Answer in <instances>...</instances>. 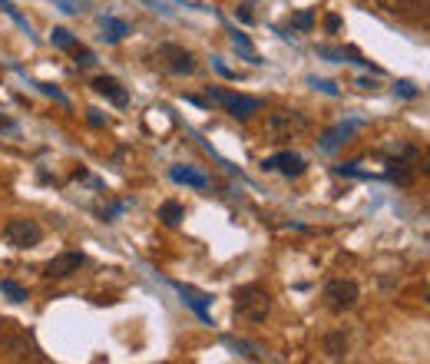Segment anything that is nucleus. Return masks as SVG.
<instances>
[{"instance_id": "nucleus-20", "label": "nucleus", "mask_w": 430, "mask_h": 364, "mask_svg": "<svg viewBox=\"0 0 430 364\" xmlns=\"http://www.w3.org/2000/svg\"><path fill=\"white\" fill-rule=\"evenodd\" d=\"M232 46H235L238 54H245V60H252V64H262L255 54V46H252V40H248L245 34H232Z\"/></svg>"}, {"instance_id": "nucleus-16", "label": "nucleus", "mask_w": 430, "mask_h": 364, "mask_svg": "<svg viewBox=\"0 0 430 364\" xmlns=\"http://www.w3.org/2000/svg\"><path fill=\"white\" fill-rule=\"evenodd\" d=\"M159 218H163V226L175 228V226H179V222L185 218V209H183V206H179L175 199H169V202H163V206H159Z\"/></svg>"}, {"instance_id": "nucleus-14", "label": "nucleus", "mask_w": 430, "mask_h": 364, "mask_svg": "<svg viewBox=\"0 0 430 364\" xmlns=\"http://www.w3.org/2000/svg\"><path fill=\"white\" fill-rule=\"evenodd\" d=\"M321 351H324V358H331V361H344V358H348V335H344V328L328 331L324 341H321Z\"/></svg>"}, {"instance_id": "nucleus-27", "label": "nucleus", "mask_w": 430, "mask_h": 364, "mask_svg": "<svg viewBox=\"0 0 430 364\" xmlns=\"http://www.w3.org/2000/svg\"><path fill=\"white\" fill-rule=\"evenodd\" d=\"M53 4H60V10H66V14H80L83 10V0H53Z\"/></svg>"}, {"instance_id": "nucleus-1", "label": "nucleus", "mask_w": 430, "mask_h": 364, "mask_svg": "<svg viewBox=\"0 0 430 364\" xmlns=\"http://www.w3.org/2000/svg\"><path fill=\"white\" fill-rule=\"evenodd\" d=\"M235 311L248 325H262L268 318V311H272V291L258 282L242 285V288H235Z\"/></svg>"}, {"instance_id": "nucleus-9", "label": "nucleus", "mask_w": 430, "mask_h": 364, "mask_svg": "<svg viewBox=\"0 0 430 364\" xmlns=\"http://www.w3.org/2000/svg\"><path fill=\"white\" fill-rule=\"evenodd\" d=\"M361 126H364V119H348V123H338V126L328 129V133L318 139V149H321V153H334V149L348 143V139L354 136Z\"/></svg>"}, {"instance_id": "nucleus-7", "label": "nucleus", "mask_w": 430, "mask_h": 364, "mask_svg": "<svg viewBox=\"0 0 430 364\" xmlns=\"http://www.w3.org/2000/svg\"><path fill=\"white\" fill-rule=\"evenodd\" d=\"M262 169L265 173H285V176H302L308 166H304V156H298L295 149H282V153L262 159Z\"/></svg>"}, {"instance_id": "nucleus-12", "label": "nucleus", "mask_w": 430, "mask_h": 364, "mask_svg": "<svg viewBox=\"0 0 430 364\" xmlns=\"http://www.w3.org/2000/svg\"><path fill=\"white\" fill-rule=\"evenodd\" d=\"M377 7H384L387 14H394V17L417 20L424 10H427V4H424V0H377Z\"/></svg>"}, {"instance_id": "nucleus-5", "label": "nucleus", "mask_w": 430, "mask_h": 364, "mask_svg": "<svg viewBox=\"0 0 430 364\" xmlns=\"http://www.w3.org/2000/svg\"><path fill=\"white\" fill-rule=\"evenodd\" d=\"M209 96L235 119H252L258 109H262V100H258V96H245V93H232V90H219V86H212Z\"/></svg>"}, {"instance_id": "nucleus-17", "label": "nucleus", "mask_w": 430, "mask_h": 364, "mask_svg": "<svg viewBox=\"0 0 430 364\" xmlns=\"http://www.w3.org/2000/svg\"><path fill=\"white\" fill-rule=\"evenodd\" d=\"M129 34V24L126 20H116V17H106L103 20V36L110 40V44H119L123 36Z\"/></svg>"}, {"instance_id": "nucleus-2", "label": "nucleus", "mask_w": 430, "mask_h": 364, "mask_svg": "<svg viewBox=\"0 0 430 364\" xmlns=\"http://www.w3.org/2000/svg\"><path fill=\"white\" fill-rule=\"evenodd\" d=\"M312 129V119L298 113V109H275L272 116L265 119V133L275 143H288V139H298Z\"/></svg>"}, {"instance_id": "nucleus-24", "label": "nucleus", "mask_w": 430, "mask_h": 364, "mask_svg": "<svg viewBox=\"0 0 430 364\" xmlns=\"http://www.w3.org/2000/svg\"><path fill=\"white\" fill-rule=\"evenodd\" d=\"M394 93H397V96H404V100H414V96H417V86H414L411 80H401L397 86H394Z\"/></svg>"}, {"instance_id": "nucleus-32", "label": "nucleus", "mask_w": 430, "mask_h": 364, "mask_svg": "<svg viewBox=\"0 0 430 364\" xmlns=\"http://www.w3.org/2000/svg\"><path fill=\"white\" fill-rule=\"evenodd\" d=\"M212 64H215V70H219V73H222V76H235V73H232V70H229V66L222 64V60H212Z\"/></svg>"}, {"instance_id": "nucleus-4", "label": "nucleus", "mask_w": 430, "mask_h": 364, "mask_svg": "<svg viewBox=\"0 0 430 364\" xmlns=\"http://www.w3.org/2000/svg\"><path fill=\"white\" fill-rule=\"evenodd\" d=\"M4 242L10 248H37L43 242V226L37 218H10L4 226Z\"/></svg>"}, {"instance_id": "nucleus-21", "label": "nucleus", "mask_w": 430, "mask_h": 364, "mask_svg": "<svg viewBox=\"0 0 430 364\" xmlns=\"http://www.w3.org/2000/svg\"><path fill=\"white\" fill-rule=\"evenodd\" d=\"M0 291H4V295H7L10 301H27V288H20L17 282H10V278H0Z\"/></svg>"}, {"instance_id": "nucleus-35", "label": "nucleus", "mask_w": 430, "mask_h": 364, "mask_svg": "<svg viewBox=\"0 0 430 364\" xmlns=\"http://www.w3.org/2000/svg\"><path fill=\"white\" fill-rule=\"evenodd\" d=\"M424 173L430 176V149H427V156H424Z\"/></svg>"}, {"instance_id": "nucleus-30", "label": "nucleus", "mask_w": 430, "mask_h": 364, "mask_svg": "<svg viewBox=\"0 0 430 364\" xmlns=\"http://www.w3.org/2000/svg\"><path fill=\"white\" fill-rule=\"evenodd\" d=\"M235 17L242 20V24H252V20H255V17H252V10H248V7H235Z\"/></svg>"}, {"instance_id": "nucleus-26", "label": "nucleus", "mask_w": 430, "mask_h": 364, "mask_svg": "<svg viewBox=\"0 0 430 364\" xmlns=\"http://www.w3.org/2000/svg\"><path fill=\"white\" fill-rule=\"evenodd\" d=\"M334 173H338V176H357V179H367V173H361V169H357L354 163H348V166H338Z\"/></svg>"}, {"instance_id": "nucleus-15", "label": "nucleus", "mask_w": 430, "mask_h": 364, "mask_svg": "<svg viewBox=\"0 0 430 364\" xmlns=\"http://www.w3.org/2000/svg\"><path fill=\"white\" fill-rule=\"evenodd\" d=\"M387 179H391V182H401V186H407V182L414 179L411 163H407V159H387Z\"/></svg>"}, {"instance_id": "nucleus-25", "label": "nucleus", "mask_w": 430, "mask_h": 364, "mask_svg": "<svg viewBox=\"0 0 430 364\" xmlns=\"http://www.w3.org/2000/svg\"><path fill=\"white\" fill-rule=\"evenodd\" d=\"M295 27H298V30H312L314 27V17L308 14V10H302V14H295Z\"/></svg>"}, {"instance_id": "nucleus-22", "label": "nucleus", "mask_w": 430, "mask_h": 364, "mask_svg": "<svg viewBox=\"0 0 430 364\" xmlns=\"http://www.w3.org/2000/svg\"><path fill=\"white\" fill-rule=\"evenodd\" d=\"M70 54H73L76 66H93V64H96V56H93V50H86V46H80V44H76L73 50H70Z\"/></svg>"}, {"instance_id": "nucleus-36", "label": "nucleus", "mask_w": 430, "mask_h": 364, "mask_svg": "<svg viewBox=\"0 0 430 364\" xmlns=\"http://www.w3.org/2000/svg\"><path fill=\"white\" fill-rule=\"evenodd\" d=\"M424 301L430 305V282H427V288H424Z\"/></svg>"}, {"instance_id": "nucleus-34", "label": "nucleus", "mask_w": 430, "mask_h": 364, "mask_svg": "<svg viewBox=\"0 0 430 364\" xmlns=\"http://www.w3.org/2000/svg\"><path fill=\"white\" fill-rule=\"evenodd\" d=\"M0 129H14V119H7L4 113H0Z\"/></svg>"}, {"instance_id": "nucleus-23", "label": "nucleus", "mask_w": 430, "mask_h": 364, "mask_svg": "<svg viewBox=\"0 0 430 364\" xmlns=\"http://www.w3.org/2000/svg\"><path fill=\"white\" fill-rule=\"evenodd\" d=\"M308 83H312V86H314V90H321V93H328V96H338V86H334V83H331V80H318V76H312V80H308Z\"/></svg>"}, {"instance_id": "nucleus-8", "label": "nucleus", "mask_w": 430, "mask_h": 364, "mask_svg": "<svg viewBox=\"0 0 430 364\" xmlns=\"http://www.w3.org/2000/svg\"><path fill=\"white\" fill-rule=\"evenodd\" d=\"M83 265H86V255H83V252H60V255H53V258L46 262L43 275H46V278H66V275L80 272Z\"/></svg>"}, {"instance_id": "nucleus-3", "label": "nucleus", "mask_w": 430, "mask_h": 364, "mask_svg": "<svg viewBox=\"0 0 430 364\" xmlns=\"http://www.w3.org/2000/svg\"><path fill=\"white\" fill-rule=\"evenodd\" d=\"M357 301H361V285L354 278H331L324 285V305L334 315H344V311L357 308Z\"/></svg>"}, {"instance_id": "nucleus-31", "label": "nucleus", "mask_w": 430, "mask_h": 364, "mask_svg": "<svg viewBox=\"0 0 430 364\" xmlns=\"http://www.w3.org/2000/svg\"><path fill=\"white\" fill-rule=\"evenodd\" d=\"M357 86H361V90H377V80H371V76H357Z\"/></svg>"}, {"instance_id": "nucleus-33", "label": "nucleus", "mask_w": 430, "mask_h": 364, "mask_svg": "<svg viewBox=\"0 0 430 364\" xmlns=\"http://www.w3.org/2000/svg\"><path fill=\"white\" fill-rule=\"evenodd\" d=\"M90 123H93V126H103V123H106V119H103L100 113H96V109H90Z\"/></svg>"}, {"instance_id": "nucleus-18", "label": "nucleus", "mask_w": 430, "mask_h": 364, "mask_svg": "<svg viewBox=\"0 0 430 364\" xmlns=\"http://www.w3.org/2000/svg\"><path fill=\"white\" fill-rule=\"evenodd\" d=\"M229 348H235V355L252 358V361H258V358H265V351H262V348L252 345V341H242V338H229Z\"/></svg>"}, {"instance_id": "nucleus-28", "label": "nucleus", "mask_w": 430, "mask_h": 364, "mask_svg": "<svg viewBox=\"0 0 430 364\" xmlns=\"http://www.w3.org/2000/svg\"><path fill=\"white\" fill-rule=\"evenodd\" d=\"M324 30H328V34H338V30H341V17H338V14H328V17H324Z\"/></svg>"}, {"instance_id": "nucleus-13", "label": "nucleus", "mask_w": 430, "mask_h": 364, "mask_svg": "<svg viewBox=\"0 0 430 364\" xmlns=\"http://www.w3.org/2000/svg\"><path fill=\"white\" fill-rule=\"evenodd\" d=\"M93 90L100 93V96H106L110 103H116V106H126L129 103V93L123 90V83L113 80V76H96V80H93Z\"/></svg>"}, {"instance_id": "nucleus-11", "label": "nucleus", "mask_w": 430, "mask_h": 364, "mask_svg": "<svg viewBox=\"0 0 430 364\" xmlns=\"http://www.w3.org/2000/svg\"><path fill=\"white\" fill-rule=\"evenodd\" d=\"M175 291L183 295V301H185V305H189V308L195 311V315H199L202 321H205V325H212V315H209V305H212V298H209V295H202V291L189 288V285H179V282H175Z\"/></svg>"}, {"instance_id": "nucleus-29", "label": "nucleus", "mask_w": 430, "mask_h": 364, "mask_svg": "<svg viewBox=\"0 0 430 364\" xmlns=\"http://www.w3.org/2000/svg\"><path fill=\"white\" fill-rule=\"evenodd\" d=\"M40 90L46 93V96H53V100H60V103H66V96L60 90H56V86H50V83H40Z\"/></svg>"}, {"instance_id": "nucleus-10", "label": "nucleus", "mask_w": 430, "mask_h": 364, "mask_svg": "<svg viewBox=\"0 0 430 364\" xmlns=\"http://www.w3.org/2000/svg\"><path fill=\"white\" fill-rule=\"evenodd\" d=\"M169 176H173V182H179V186H189V189H209V186H212V179L202 173V169H195V166H185V163L173 166V169H169Z\"/></svg>"}, {"instance_id": "nucleus-19", "label": "nucleus", "mask_w": 430, "mask_h": 364, "mask_svg": "<svg viewBox=\"0 0 430 364\" xmlns=\"http://www.w3.org/2000/svg\"><path fill=\"white\" fill-rule=\"evenodd\" d=\"M50 44H53L56 50H73V46H76V36L70 34L66 27H53V30H50Z\"/></svg>"}, {"instance_id": "nucleus-6", "label": "nucleus", "mask_w": 430, "mask_h": 364, "mask_svg": "<svg viewBox=\"0 0 430 364\" xmlns=\"http://www.w3.org/2000/svg\"><path fill=\"white\" fill-rule=\"evenodd\" d=\"M159 60H163V66L169 73H179V76H189V73H195V56L185 50V46H175V44H163L159 46Z\"/></svg>"}]
</instances>
